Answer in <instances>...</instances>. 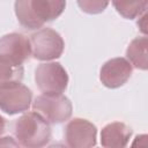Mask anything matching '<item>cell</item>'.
Listing matches in <instances>:
<instances>
[{
    "label": "cell",
    "instance_id": "obj_5",
    "mask_svg": "<svg viewBox=\"0 0 148 148\" xmlns=\"http://www.w3.org/2000/svg\"><path fill=\"white\" fill-rule=\"evenodd\" d=\"M35 82L43 94H62L68 86V74L59 62H43L35 71Z\"/></svg>",
    "mask_w": 148,
    "mask_h": 148
},
{
    "label": "cell",
    "instance_id": "obj_10",
    "mask_svg": "<svg viewBox=\"0 0 148 148\" xmlns=\"http://www.w3.org/2000/svg\"><path fill=\"white\" fill-rule=\"evenodd\" d=\"M132 135V128L121 121L105 125L101 131V145L103 147H125Z\"/></svg>",
    "mask_w": 148,
    "mask_h": 148
},
{
    "label": "cell",
    "instance_id": "obj_7",
    "mask_svg": "<svg viewBox=\"0 0 148 148\" xmlns=\"http://www.w3.org/2000/svg\"><path fill=\"white\" fill-rule=\"evenodd\" d=\"M97 128L87 119L74 118L65 128L66 145L71 148H90L96 145Z\"/></svg>",
    "mask_w": 148,
    "mask_h": 148
},
{
    "label": "cell",
    "instance_id": "obj_15",
    "mask_svg": "<svg viewBox=\"0 0 148 148\" xmlns=\"http://www.w3.org/2000/svg\"><path fill=\"white\" fill-rule=\"evenodd\" d=\"M138 27L140 28V31L146 36L147 34V12L142 13L140 16H138Z\"/></svg>",
    "mask_w": 148,
    "mask_h": 148
},
{
    "label": "cell",
    "instance_id": "obj_13",
    "mask_svg": "<svg viewBox=\"0 0 148 148\" xmlns=\"http://www.w3.org/2000/svg\"><path fill=\"white\" fill-rule=\"evenodd\" d=\"M112 3L123 17L133 20L147 12L148 0H112Z\"/></svg>",
    "mask_w": 148,
    "mask_h": 148
},
{
    "label": "cell",
    "instance_id": "obj_16",
    "mask_svg": "<svg viewBox=\"0 0 148 148\" xmlns=\"http://www.w3.org/2000/svg\"><path fill=\"white\" fill-rule=\"evenodd\" d=\"M18 147L20 143L17 141H15L12 136H5V138H0V147Z\"/></svg>",
    "mask_w": 148,
    "mask_h": 148
},
{
    "label": "cell",
    "instance_id": "obj_17",
    "mask_svg": "<svg viewBox=\"0 0 148 148\" xmlns=\"http://www.w3.org/2000/svg\"><path fill=\"white\" fill-rule=\"evenodd\" d=\"M5 126H6V121H5V119L0 116V135L3 133V131H5Z\"/></svg>",
    "mask_w": 148,
    "mask_h": 148
},
{
    "label": "cell",
    "instance_id": "obj_1",
    "mask_svg": "<svg viewBox=\"0 0 148 148\" xmlns=\"http://www.w3.org/2000/svg\"><path fill=\"white\" fill-rule=\"evenodd\" d=\"M66 7V0H15V14L20 24L29 30L42 28L58 18Z\"/></svg>",
    "mask_w": 148,
    "mask_h": 148
},
{
    "label": "cell",
    "instance_id": "obj_8",
    "mask_svg": "<svg viewBox=\"0 0 148 148\" xmlns=\"http://www.w3.org/2000/svg\"><path fill=\"white\" fill-rule=\"evenodd\" d=\"M133 67L126 58H113L108 60L99 71L101 82L110 89L124 86L132 75Z\"/></svg>",
    "mask_w": 148,
    "mask_h": 148
},
{
    "label": "cell",
    "instance_id": "obj_14",
    "mask_svg": "<svg viewBox=\"0 0 148 148\" xmlns=\"http://www.w3.org/2000/svg\"><path fill=\"white\" fill-rule=\"evenodd\" d=\"M110 0H76L80 9L87 14H99L105 10Z\"/></svg>",
    "mask_w": 148,
    "mask_h": 148
},
{
    "label": "cell",
    "instance_id": "obj_2",
    "mask_svg": "<svg viewBox=\"0 0 148 148\" xmlns=\"http://www.w3.org/2000/svg\"><path fill=\"white\" fill-rule=\"evenodd\" d=\"M14 134L20 146L39 148L49 143L51 139V126L37 112H27L15 120Z\"/></svg>",
    "mask_w": 148,
    "mask_h": 148
},
{
    "label": "cell",
    "instance_id": "obj_4",
    "mask_svg": "<svg viewBox=\"0 0 148 148\" xmlns=\"http://www.w3.org/2000/svg\"><path fill=\"white\" fill-rule=\"evenodd\" d=\"M31 56L35 59L51 61L60 58L65 49V42L59 32L51 28H43L30 37Z\"/></svg>",
    "mask_w": 148,
    "mask_h": 148
},
{
    "label": "cell",
    "instance_id": "obj_9",
    "mask_svg": "<svg viewBox=\"0 0 148 148\" xmlns=\"http://www.w3.org/2000/svg\"><path fill=\"white\" fill-rule=\"evenodd\" d=\"M0 56L23 65L31 56L30 38L18 32L3 35L0 37Z\"/></svg>",
    "mask_w": 148,
    "mask_h": 148
},
{
    "label": "cell",
    "instance_id": "obj_11",
    "mask_svg": "<svg viewBox=\"0 0 148 148\" xmlns=\"http://www.w3.org/2000/svg\"><path fill=\"white\" fill-rule=\"evenodd\" d=\"M148 38L146 36L134 38L127 50H126V59L131 62L132 67L146 71L148 68Z\"/></svg>",
    "mask_w": 148,
    "mask_h": 148
},
{
    "label": "cell",
    "instance_id": "obj_6",
    "mask_svg": "<svg viewBox=\"0 0 148 148\" xmlns=\"http://www.w3.org/2000/svg\"><path fill=\"white\" fill-rule=\"evenodd\" d=\"M31 90L21 82L0 86V110L7 114H17L30 108Z\"/></svg>",
    "mask_w": 148,
    "mask_h": 148
},
{
    "label": "cell",
    "instance_id": "obj_12",
    "mask_svg": "<svg viewBox=\"0 0 148 148\" xmlns=\"http://www.w3.org/2000/svg\"><path fill=\"white\" fill-rule=\"evenodd\" d=\"M23 65L0 56V86L21 82L23 79Z\"/></svg>",
    "mask_w": 148,
    "mask_h": 148
},
{
    "label": "cell",
    "instance_id": "obj_3",
    "mask_svg": "<svg viewBox=\"0 0 148 148\" xmlns=\"http://www.w3.org/2000/svg\"><path fill=\"white\" fill-rule=\"evenodd\" d=\"M32 110L50 124L68 120L73 112L72 102L62 94H42L36 97Z\"/></svg>",
    "mask_w": 148,
    "mask_h": 148
}]
</instances>
